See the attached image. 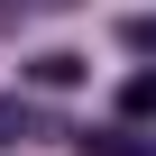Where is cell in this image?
Instances as JSON below:
<instances>
[{"label":"cell","instance_id":"cell-2","mask_svg":"<svg viewBox=\"0 0 156 156\" xmlns=\"http://www.w3.org/2000/svg\"><path fill=\"white\" fill-rule=\"evenodd\" d=\"M83 73H92V64L73 55V46H46V55H28V83H37V92H73Z\"/></svg>","mask_w":156,"mask_h":156},{"label":"cell","instance_id":"cell-4","mask_svg":"<svg viewBox=\"0 0 156 156\" xmlns=\"http://www.w3.org/2000/svg\"><path fill=\"white\" fill-rule=\"evenodd\" d=\"M73 147H83V156H156V138H138V129H83V138H73Z\"/></svg>","mask_w":156,"mask_h":156},{"label":"cell","instance_id":"cell-5","mask_svg":"<svg viewBox=\"0 0 156 156\" xmlns=\"http://www.w3.org/2000/svg\"><path fill=\"white\" fill-rule=\"evenodd\" d=\"M119 46H129V55H156V9H138V19H119Z\"/></svg>","mask_w":156,"mask_h":156},{"label":"cell","instance_id":"cell-6","mask_svg":"<svg viewBox=\"0 0 156 156\" xmlns=\"http://www.w3.org/2000/svg\"><path fill=\"white\" fill-rule=\"evenodd\" d=\"M19 19H28V0H0V28H19Z\"/></svg>","mask_w":156,"mask_h":156},{"label":"cell","instance_id":"cell-3","mask_svg":"<svg viewBox=\"0 0 156 156\" xmlns=\"http://www.w3.org/2000/svg\"><path fill=\"white\" fill-rule=\"evenodd\" d=\"M147 119H156V64H138L119 83V129H147Z\"/></svg>","mask_w":156,"mask_h":156},{"label":"cell","instance_id":"cell-1","mask_svg":"<svg viewBox=\"0 0 156 156\" xmlns=\"http://www.w3.org/2000/svg\"><path fill=\"white\" fill-rule=\"evenodd\" d=\"M28 138H55V129H46V110H37L28 92H0V156L28 147Z\"/></svg>","mask_w":156,"mask_h":156}]
</instances>
